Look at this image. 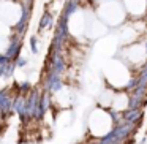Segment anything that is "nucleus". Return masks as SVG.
<instances>
[{"mask_svg": "<svg viewBox=\"0 0 147 144\" xmlns=\"http://www.w3.org/2000/svg\"><path fill=\"white\" fill-rule=\"evenodd\" d=\"M52 22H54V16H52L51 11L46 10L45 13H43V16L40 18L38 29L40 30H46V29H49V27H52Z\"/></svg>", "mask_w": 147, "mask_h": 144, "instance_id": "20e7f679", "label": "nucleus"}, {"mask_svg": "<svg viewBox=\"0 0 147 144\" xmlns=\"http://www.w3.org/2000/svg\"><path fill=\"white\" fill-rule=\"evenodd\" d=\"M114 127L112 119L109 116V111L101 106L93 109L89 116V124H87V130H89V136L92 138H101L108 133L111 128Z\"/></svg>", "mask_w": 147, "mask_h": 144, "instance_id": "f03ea898", "label": "nucleus"}, {"mask_svg": "<svg viewBox=\"0 0 147 144\" xmlns=\"http://www.w3.org/2000/svg\"><path fill=\"white\" fill-rule=\"evenodd\" d=\"M96 10H98L96 13L100 16V21L109 27L120 26L128 18L122 0H101L96 3Z\"/></svg>", "mask_w": 147, "mask_h": 144, "instance_id": "f257e3e1", "label": "nucleus"}, {"mask_svg": "<svg viewBox=\"0 0 147 144\" xmlns=\"http://www.w3.org/2000/svg\"><path fill=\"white\" fill-rule=\"evenodd\" d=\"M123 8L127 11L128 18H134V19H144L147 8V0H122Z\"/></svg>", "mask_w": 147, "mask_h": 144, "instance_id": "7ed1b4c3", "label": "nucleus"}]
</instances>
